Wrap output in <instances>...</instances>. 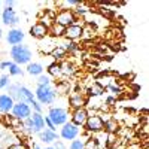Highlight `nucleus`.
I'll list each match as a JSON object with an SVG mask.
<instances>
[{
  "mask_svg": "<svg viewBox=\"0 0 149 149\" xmlns=\"http://www.w3.org/2000/svg\"><path fill=\"white\" fill-rule=\"evenodd\" d=\"M10 58L15 64L21 66V64H29L31 63V58H33V52L31 49L27 45H15L10 48Z\"/></svg>",
  "mask_w": 149,
  "mask_h": 149,
  "instance_id": "1",
  "label": "nucleus"
},
{
  "mask_svg": "<svg viewBox=\"0 0 149 149\" xmlns=\"http://www.w3.org/2000/svg\"><path fill=\"white\" fill-rule=\"evenodd\" d=\"M34 98L40 104H52L57 98L55 88H52L51 85H37L34 91Z\"/></svg>",
  "mask_w": 149,
  "mask_h": 149,
  "instance_id": "2",
  "label": "nucleus"
},
{
  "mask_svg": "<svg viewBox=\"0 0 149 149\" xmlns=\"http://www.w3.org/2000/svg\"><path fill=\"white\" fill-rule=\"evenodd\" d=\"M49 121H51L55 127H61V125H64V124L69 121V112L64 109V107H49L48 110V115Z\"/></svg>",
  "mask_w": 149,
  "mask_h": 149,
  "instance_id": "3",
  "label": "nucleus"
},
{
  "mask_svg": "<svg viewBox=\"0 0 149 149\" xmlns=\"http://www.w3.org/2000/svg\"><path fill=\"white\" fill-rule=\"evenodd\" d=\"M10 113H12V116H14V118H17L19 121H26L27 118L31 116L33 110H31L30 104L22 103V102H17V103H14V107H12Z\"/></svg>",
  "mask_w": 149,
  "mask_h": 149,
  "instance_id": "4",
  "label": "nucleus"
},
{
  "mask_svg": "<svg viewBox=\"0 0 149 149\" xmlns=\"http://www.w3.org/2000/svg\"><path fill=\"white\" fill-rule=\"evenodd\" d=\"M81 133V128L78 125H74L73 122L67 121L64 125H61V130H60V137L63 140H74L78 139V136Z\"/></svg>",
  "mask_w": 149,
  "mask_h": 149,
  "instance_id": "5",
  "label": "nucleus"
},
{
  "mask_svg": "<svg viewBox=\"0 0 149 149\" xmlns=\"http://www.w3.org/2000/svg\"><path fill=\"white\" fill-rule=\"evenodd\" d=\"M76 18L78 17L73 14L72 9H63V10H58V14L55 15V22L63 27H69L73 22H76Z\"/></svg>",
  "mask_w": 149,
  "mask_h": 149,
  "instance_id": "6",
  "label": "nucleus"
},
{
  "mask_svg": "<svg viewBox=\"0 0 149 149\" xmlns=\"http://www.w3.org/2000/svg\"><path fill=\"white\" fill-rule=\"evenodd\" d=\"M84 127L86 128L88 133H100L103 131V118L97 113L88 115V119H86Z\"/></svg>",
  "mask_w": 149,
  "mask_h": 149,
  "instance_id": "7",
  "label": "nucleus"
},
{
  "mask_svg": "<svg viewBox=\"0 0 149 149\" xmlns=\"http://www.w3.org/2000/svg\"><path fill=\"white\" fill-rule=\"evenodd\" d=\"M2 21L5 26H10L12 29H15V26L19 24V17L14 8H5L2 10Z\"/></svg>",
  "mask_w": 149,
  "mask_h": 149,
  "instance_id": "8",
  "label": "nucleus"
},
{
  "mask_svg": "<svg viewBox=\"0 0 149 149\" xmlns=\"http://www.w3.org/2000/svg\"><path fill=\"white\" fill-rule=\"evenodd\" d=\"M88 110H86L85 107H79V109H74L73 112H72V119H70V122H73L74 125H78L79 128L81 127H84L85 125V122H86V119H88Z\"/></svg>",
  "mask_w": 149,
  "mask_h": 149,
  "instance_id": "9",
  "label": "nucleus"
},
{
  "mask_svg": "<svg viewBox=\"0 0 149 149\" xmlns=\"http://www.w3.org/2000/svg\"><path fill=\"white\" fill-rule=\"evenodd\" d=\"M82 27H84L82 24H79V22H73L72 26L66 27L64 37H66L67 40H72V42L81 39V36H82Z\"/></svg>",
  "mask_w": 149,
  "mask_h": 149,
  "instance_id": "10",
  "label": "nucleus"
},
{
  "mask_svg": "<svg viewBox=\"0 0 149 149\" xmlns=\"http://www.w3.org/2000/svg\"><path fill=\"white\" fill-rule=\"evenodd\" d=\"M24 37H26V34H24V31L21 29H10L6 34V40L9 45L15 46V45H21Z\"/></svg>",
  "mask_w": 149,
  "mask_h": 149,
  "instance_id": "11",
  "label": "nucleus"
},
{
  "mask_svg": "<svg viewBox=\"0 0 149 149\" xmlns=\"http://www.w3.org/2000/svg\"><path fill=\"white\" fill-rule=\"evenodd\" d=\"M48 34H49V29L45 27L40 22H36L30 27V36L34 37V39L42 40V39H45V37H48Z\"/></svg>",
  "mask_w": 149,
  "mask_h": 149,
  "instance_id": "12",
  "label": "nucleus"
},
{
  "mask_svg": "<svg viewBox=\"0 0 149 149\" xmlns=\"http://www.w3.org/2000/svg\"><path fill=\"white\" fill-rule=\"evenodd\" d=\"M31 119V124H33V130H34V134H39L40 131L45 130V118L42 113H31L30 116Z\"/></svg>",
  "mask_w": 149,
  "mask_h": 149,
  "instance_id": "13",
  "label": "nucleus"
},
{
  "mask_svg": "<svg viewBox=\"0 0 149 149\" xmlns=\"http://www.w3.org/2000/svg\"><path fill=\"white\" fill-rule=\"evenodd\" d=\"M55 48H57V42L52 39V37H45V39H42L40 43H39V51L42 54H49L51 55V52L54 51Z\"/></svg>",
  "mask_w": 149,
  "mask_h": 149,
  "instance_id": "14",
  "label": "nucleus"
},
{
  "mask_svg": "<svg viewBox=\"0 0 149 149\" xmlns=\"http://www.w3.org/2000/svg\"><path fill=\"white\" fill-rule=\"evenodd\" d=\"M14 100L8 95V94H0V113H10L12 107H14Z\"/></svg>",
  "mask_w": 149,
  "mask_h": 149,
  "instance_id": "15",
  "label": "nucleus"
},
{
  "mask_svg": "<svg viewBox=\"0 0 149 149\" xmlns=\"http://www.w3.org/2000/svg\"><path fill=\"white\" fill-rule=\"evenodd\" d=\"M69 103H70V107H73V110H74V109H79V107H85L86 100H85L82 93H73L69 98Z\"/></svg>",
  "mask_w": 149,
  "mask_h": 149,
  "instance_id": "16",
  "label": "nucleus"
},
{
  "mask_svg": "<svg viewBox=\"0 0 149 149\" xmlns=\"http://www.w3.org/2000/svg\"><path fill=\"white\" fill-rule=\"evenodd\" d=\"M34 100H36V98H34V93H33L30 88H27V86L21 85V88H19V102L30 104V103L34 102Z\"/></svg>",
  "mask_w": 149,
  "mask_h": 149,
  "instance_id": "17",
  "label": "nucleus"
},
{
  "mask_svg": "<svg viewBox=\"0 0 149 149\" xmlns=\"http://www.w3.org/2000/svg\"><path fill=\"white\" fill-rule=\"evenodd\" d=\"M39 139L43 143H54L55 140H58V134H57V131H51V130L45 128L43 131L39 133Z\"/></svg>",
  "mask_w": 149,
  "mask_h": 149,
  "instance_id": "18",
  "label": "nucleus"
},
{
  "mask_svg": "<svg viewBox=\"0 0 149 149\" xmlns=\"http://www.w3.org/2000/svg\"><path fill=\"white\" fill-rule=\"evenodd\" d=\"M43 64L42 63H37V61H33V63H29L26 70L29 74H31V76H40V74L43 73Z\"/></svg>",
  "mask_w": 149,
  "mask_h": 149,
  "instance_id": "19",
  "label": "nucleus"
},
{
  "mask_svg": "<svg viewBox=\"0 0 149 149\" xmlns=\"http://www.w3.org/2000/svg\"><path fill=\"white\" fill-rule=\"evenodd\" d=\"M60 69H61V76H72L76 72V67L72 61H63L60 63Z\"/></svg>",
  "mask_w": 149,
  "mask_h": 149,
  "instance_id": "20",
  "label": "nucleus"
},
{
  "mask_svg": "<svg viewBox=\"0 0 149 149\" xmlns=\"http://www.w3.org/2000/svg\"><path fill=\"white\" fill-rule=\"evenodd\" d=\"M64 31H66V27H63V26H60V24H57V22H54L51 27H49V34L52 36V39H58V37H63L64 36Z\"/></svg>",
  "mask_w": 149,
  "mask_h": 149,
  "instance_id": "21",
  "label": "nucleus"
},
{
  "mask_svg": "<svg viewBox=\"0 0 149 149\" xmlns=\"http://www.w3.org/2000/svg\"><path fill=\"white\" fill-rule=\"evenodd\" d=\"M19 88H21V85H19V84H10V85L8 86V88H6V90H8V93H9L8 95H9V97H10L15 103H17V102H19Z\"/></svg>",
  "mask_w": 149,
  "mask_h": 149,
  "instance_id": "22",
  "label": "nucleus"
},
{
  "mask_svg": "<svg viewBox=\"0 0 149 149\" xmlns=\"http://www.w3.org/2000/svg\"><path fill=\"white\" fill-rule=\"evenodd\" d=\"M103 93H104V88H103V86L98 84V82H94L90 88H88V94H90L91 97H102Z\"/></svg>",
  "mask_w": 149,
  "mask_h": 149,
  "instance_id": "23",
  "label": "nucleus"
},
{
  "mask_svg": "<svg viewBox=\"0 0 149 149\" xmlns=\"http://www.w3.org/2000/svg\"><path fill=\"white\" fill-rule=\"evenodd\" d=\"M103 128H106V131H107L109 134L115 133V131L118 130V122H116V119L107 118L106 121H103Z\"/></svg>",
  "mask_w": 149,
  "mask_h": 149,
  "instance_id": "24",
  "label": "nucleus"
},
{
  "mask_svg": "<svg viewBox=\"0 0 149 149\" xmlns=\"http://www.w3.org/2000/svg\"><path fill=\"white\" fill-rule=\"evenodd\" d=\"M48 74L51 78H61V69H60V63H52V64H49L48 67Z\"/></svg>",
  "mask_w": 149,
  "mask_h": 149,
  "instance_id": "25",
  "label": "nucleus"
},
{
  "mask_svg": "<svg viewBox=\"0 0 149 149\" xmlns=\"http://www.w3.org/2000/svg\"><path fill=\"white\" fill-rule=\"evenodd\" d=\"M8 70H9V74H10V76H21V74H22V69H21V66L15 64L14 61H10V64H9Z\"/></svg>",
  "mask_w": 149,
  "mask_h": 149,
  "instance_id": "26",
  "label": "nucleus"
},
{
  "mask_svg": "<svg viewBox=\"0 0 149 149\" xmlns=\"http://www.w3.org/2000/svg\"><path fill=\"white\" fill-rule=\"evenodd\" d=\"M66 55H67V52L64 51L63 48H60V46H57V48L54 49V51L51 52V57H52L55 61H57V60H63Z\"/></svg>",
  "mask_w": 149,
  "mask_h": 149,
  "instance_id": "27",
  "label": "nucleus"
},
{
  "mask_svg": "<svg viewBox=\"0 0 149 149\" xmlns=\"http://www.w3.org/2000/svg\"><path fill=\"white\" fill-rule=\"evenodd\" d=\"M94 36V27H91L90 24H86V26L82 27V39H91Z\"/></svg>",
  "mask_w": 149,
  "mask_h": 149,
  "instance_id": "28",
  "label": "nucleus"
},
{
  "mask_svg": "<svg viewBox=\"0 0 149 149\" xmlns=\"http://www.w3.org/2000/svg\"><path fill=\"white\" fill-rule=\"evenodd\" d=\"M36 82H37V85H51V84H52V78L49 76L48 73H46V74L42 73L40 76H37V81H36Z\"/></svg>",
  "mask_w": 149,
  "mask_h": 149,
  "instance_id": "29",
  "label": "nucleus"
},
{
  "mask_svg": "<svg viewBox=\"0 0 149 149\" xmlns=\"http://www.w3.org/2000/svg\"><path fill=\"white\" fill-rule=\"evenodd\" d=\"M26 134H34V130H33V124H31V119L27 118L26 121H22V130Z\"/></svg>",
  "mask_w": 149,
  "mask_h": 149,
  "instance_id": "30",
  "label": "nucleus"
},
{
  "mask_svg": "<svg viewBox=\"0 0 149 149\" xmlns=\"http://www.w3.org/2000/svg\"><path fill=\"white\" fill-rule=\"evenodd\" d=\"M70 149H85V140L82 139H74L70 142Z\"/></svg>",
  "mask_w": 149,
  "mask_h": 149,
  "instance_id": "31",
  "label": "nucleus"
},
{
  "mask_svg": "<svg viewBox=\"0 0 149 149\" xmlns=\"http://www.w3.org/2000/svg\"><path fill=\"white\" fill-rule=\"evenodd\" d=\"M82 2H78V0H67V2H63V3H60L61 8L60 10H63V9H67V8H76V6H79Z\"/></svg>",
  "mask_w": 149,
  "mask_h": 149,
  "instance_id": "32",
  "label": "nucleus"
},
{
  "mask_svg": "<svg viewBox=\"0 0 149 149\" xmlns=\"http://www.w3.org/2000/svg\"><path fill=\"white\" fill-rule=\"evenodd\" d=\"M9 85H10V82H9V76H8V74H2V76H0V90L8 88Z\"/></svg>",
  "mask_w": 149,
  "mask_h": 149,
  "instance_id": "33",
  "label": "nucleus"
},
{
  "mask_svg": "<svg viewBox=\"0 0 149 149\" xmlns=\"http://www.w3.org/2000/svg\"><path fill=\"white\" fill-rule=\"evenodd\" d=\"M30 107H31V110L34 112V113H42V104L39 103V102H31L30 103Z\"/></svg>",
  "mask_w": 149,
  "mask_h": 149,
  "instance_id": "34",
  "label": "nucleus"
},
{
  "mask_svg": "<svg viewBox=\"0 0 149 149\" xmlns=\"http://www.w3.org/2000/svg\"><path fill=\"white\" fill-rule=\"evenodd\" d=\"M45 118V128H48V130H51V131H55V125H54V124L51 122V121H49V118L48 116H43Z\"/></svg>",
  "mask_w": 149,
  "mask_h": 149,
  "instance_id": "35",
  "label": "nucleus"
},
{
  "mask_svg": "<svg viewBox=\"0 0 149 149\" xmlns=\"http://www.w3.org/2000/svg\"><path fill=\"white\" fill-rule=\"evenodd\" d=\"M107 90H109L112 94H119V93H121V88H119V86H116L115 84L109 85V86H107Z\"/></svg>",
  "mask_w": 149,
  "mask_h": 149,
  "instance_id": "36",
  "label": "nucleus"
},
{
  "mask_svg": "<svg viewBox=\"0 0 149 149\" xmlns=\"http://www.w3.org/2000/svg\"><path fill=\"white\" fill-rule=\"evenodd\" d=\"M52 148H54V149H67V148H66V145H64L63 142H61V140H55Z\"/></svg>",
  "mask_w": 149,
  "mask_h": 149,
  "instance_id": "37",
  "label": "nucleus"
},
{
  "mask_svg": "<svg viewBox=\"0 0 149 149\" xmlns=\"http://www.w3.org/2000/svg\"><path fill=\"white\" fill-rule=\"evenodd\" d=\"M8 149H27L26 145H22V143H12Z\"/></svg>",
  "mask_w": 149,
  "mask_h": 149,
  "instance_id": "38",
  "label": "nucleus"
},
{
  "mask_svg": "<svg viewBox=\"0 0 149 149\" xmlns=\"http://www.w3.org/2000/svg\"><path fill=\"white\" fill-rule=\"evenodd\" d=\"M2 5H5V8H14L15 2L14 0H6V2H2Z\"/></svg>",
  "mask_w": 149,
  "mask_h": 149,
  "instance_id": "39",
  "label": "nucleus"
},
{
  "mask_svg": "<svg viewBox=\"0 0 149 149\" xmlns=\"http://www.w3.org/2000/svg\"><path fill=\"white\" fill-rule=\"evenodd\" d=\"M9 64H10V61H2L0 63V70H8Z\"/></svg>",
  "mask_w": 149,
  "mask_h": 149,
  "instance_id": "40",
  "label": "nucleus"
},
{
  "mask_svg": "<svg viewBox=\"0 0 149 149\" xmlns=\"http://www.w3.org/2000/svg\"><path fill=\"white\" fill-rule=\"evenodd\" d=\"M104 103H106V104H109V106H112V103H115V98H113V97H107Z\"/></svg>",
  "mask_w": 149,
  "mask_h": 149,
  "instance_id": "41",
  "label": "nucleus"
},
{
  "mask_svg": "<svg viewBox=\"0 0 149 149\" xmlns=\"http://www.w3.org/2000/svg\"><path fill=\"white\" fill-rule=\"evenodd\" d=\"M2 37H3V30H2V26H0V40H2Z\"/></svg>",
  "mask_w": 149,
  "mask_h": 149,
  "instance_id": "42",
  "label": "nucleus"
},
{
  "mask_svg": "<svg viewBox=\"0 0 149 149\" xmlns=\"http://www.w3.org/2000/svg\"><path fill=\"white\" fill-rule=\"evenodd\" d=\"M31 149H40V148H39V146H37V145H34V146H33Z\"/></svg>",
  "mask_w": 149,
  "mask_h": 149,
  "instance_id": "43",
  "label": "nucleus"
},
{
  "mask_svg": "<svg viewBox=\"0 0 149 149\" xmlns=\"http://www.w3.org/2000/svg\"><path fill=\"white\" fill-rule=\"evenodd\" d=\"M45 149H54V148H52V146H46Z\"/></svg>",
  "mask_w": 149,
  "mask_h": 149,
  "instance_id": "44",
  "label": "nucleus"
},
{
  "mask_svg": "<svg viewBox=\"0 0 149 149\" xmlns=\"http://www.w3.org/2000/svg\"><path fill=\"white\" fill-rule=\"evenodd\" d=\"M0 6H2V2H0Z\"/></svg>",
  "mask_w": 149,
  "mask_h": 149,
  "instance_id": "45",
  "label": "nucleus"
}]
</instances>
